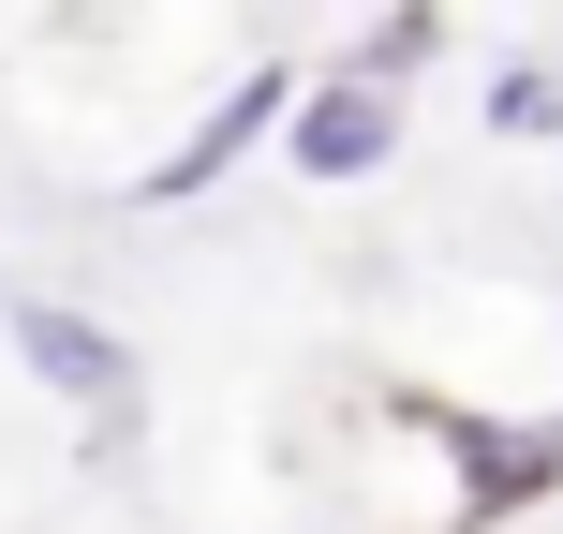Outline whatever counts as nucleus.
<instances>
[{"label":"nucleus","mask_w":563,"mask_h":534,"mask_svg":"<svg viewBox=\"0 0 563 534\" xmlns=\"http://www.w3.org/2000/svg\"><path fill=\"white\" fill-rule=\"evenodd\" d=\"M282 105H297V59H253V75H238L223 105H208L194 134H178L164 164L134 178V194H148V208H194V194H223V178H238V164H253V149L282 134Z\"/></svg>","instance_id":"nucleus-3"},{"label":"nucleus","mask_w":563,"mask_h":534,"mask_svg":"<svg viewBox=\"0 0 563 534\" xmlns=\"http://www.w3.org/2000/svg\"><path fill=\"white\" fill-rule=\"evenodd\" d=\"M445 45V15H386L341 75H297V105H282V164L311 178V194H356L371 164L400 149V105H416V59Z\"/></svg>","instance_id":"nucleus-1"},{"label":"nucleus","mask_w":563,"mask_h":534,"mask_svg":"<svg viewBox=\"0 0 563 534\" xmlns=\"http://www.w3.org/2000/svg\"><path fill=\"white\" fill-rule=\"evenodd\" d=\"M416 416H430V446L460 460L445 534H489V520H519V505L563 490V416H445V401H416Z\"/></svg>","instance_id":"nucleus-2"},{"label":"nucleus","mask_w":563,"mask_h":534,"mask_svg":"<svg viewBox=\"0 0 563 534\" xmlns=\"http://www.w3.org/2000/svg\"><path fill=\"white\" fill-rule=\"evenodd\" d=\"M15 357H30V386L89 401V416H134V341H119L104 312H75V297H15Z\"/></svg>","instance_id":"nucleus-4"},{"label":"nucleus","mask_w":563,"mask_h":534,"mask_svg":"<svg viewBox=\"0 0 563 534\" xmlns=\"http://www.w3.org/2000/svg\"><path fill=\"white\" fill-rule=\"evenodd\" d=\"M475 105H489V134H519V149H549V134H563V59H549V45H519L505 75L475 89Z\"/></svg>","instance_id":"nucleus-5"}]
</instances>
